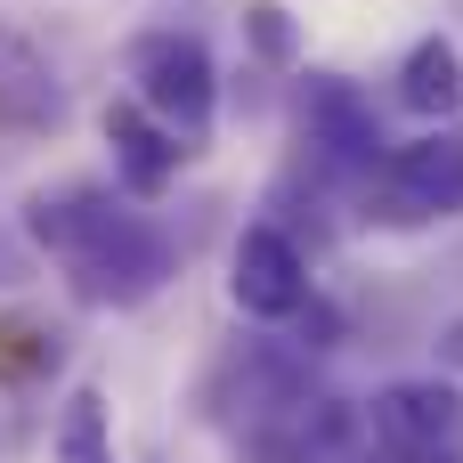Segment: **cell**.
<instances>
[{
  "label": "cell",
  "mask_w": 463,
  "mask_h": 463,
  "mask_svg": "<svg viewBox=\"0 0 463 463\" xmlns=\"http://www.w3.org/2000/svg\"><path fill=\"white\" fill-rule=\"evenodd\" d=\"M57 463H114V431H106V399L73 391L57 415Z\"/></svg>",
  "instance_id": "obj_11"
},
{
  "label": "cell",
  "mask_w": 463,
  "mask_h": 463,
  "mask_svg": "<svg viewBox=\"0 0 463 463\" xmlns=\"http://www.w3.org/2000/svg\"><path fill=\"white\" fill-rule=\"evenodd\" d=\"M130 98L155 114V122H171L179 138H187V155L212 138V114H220V65H212V49H203V33H179V24H155V33H138L130 41Z\"/></svg>",
  "instance_id": "obj_2"
},
{
  "label": "cell",
  "mask_w": 463,
  "mask_h": 463,
  "mask_svg": "<svg viewBox=\"0 0 463 463\" xmlns=\"http://www.w3.org/2000/svg\"><path fill=\"white\" fill-rule=\"evenodd\" d=\"M244 41H252L269 65H293V57H301V33H293V16H285L277 0H252V8H244Z\"/></svg>",
  "instance_id": "obj_12"
},
{
  "label": "cell",
  "mask_w": 463,
  "mask_h": 463,
  "mask_svg": "<svg viewBox=\"0 0 463 463\" xmlns=\"http://www.w3.org/2000/svg\"><path fill=\"white\" fill-rule=\"evenodd\" d=\"M350 439H358V415L326 391H301V399H285V407H269L260 423L236 431L244 463H342Z\"/></svg>",
  "instance_id": "obj_7"
},
{
  "label": "cell",
  "mask_w": 463,
  "mask_h": 463,
  "mask_svg": "<svg viewBox=\"0 0 463 463\" xmlns=\"http://www.w3.org/2000/svg\"><path fill=\"white\" fill-rule=\"evenodd\" d=\"M65 122V81L57 65L0 24V130H57Z\"/></svg>",
  "instance_id": "obj_9"
},
{
  "label": "cell",
  "mask_w": 463,
  "mask_h": 463,
  "mask_svg": "<svg viewBox=\"0 0 463 463\" xmlns=\"http://www.w3.org/2000/svg\"><path fill=\"white\" fill-rule=\"evenodd\" d=\"M301 130H309V146H317L334 171H350V179H374V163L391 155L383 114H374V98H366L350 73H301Z\"/></svg>",
  "instance_id": "obj_5"
},
{
  "label": "cell",
  "mask_w": 463,
  "mask_h": 463,
  "mask_svg": "<svg viewBox=\"0 0 463 463\" xmlns=\"http://www.w3.org/2000/svg\"><path fill=\"white\" fill-rule=\"evenodd\" d=\"M106 146H114V187L122 195H163L171 179H179V163H187V138L171 130V122H155L138 98H114L106 106Z\"/></svg>",
  "instance_id": "obj_8"
},
{
  "label": "cell",
  "mask_w": 463,
  "mask_h": 463,
  "mask_svg": "<svg viewBox=\"0 0 463 463\" xmlns=\"http://www.w3.org/2000/svg\"><path fill=\"white\" fill-rule=\"evenodd\" d=\"M399 106L415 122H456L463 114V49L448 33H423L407 57H399Z\"/></svg>",
  "instance_id": "obj_10"
},
{
  "label": "cell",
  "mask_w": 463,
  "mask_h": 463,
  "mask_svg": "<svg viewBox=\"0 0 463 463\" xmlns=\"http://www.w3.org/2000/svg\"><path fill=\"white\" fill-rule=\"evenodd\" d=\"M366 431H374V456L391 463H463V391L439 374L383 383L366 399Z\"/></svg>",
  "instance_id": "obj_4"
},
{
  "label": "cell",
  "mask_w": 463,
  "mask_h": 463,
  "mask_svg": "<svg viewBox=\"0 0 463 463\" xmlns=\"http://www.w3.org/2000/svg\"><path fill=\"white\" fill-rule=\"evenodd\" d=\"M24 236L65 269L73 301H90V309H138L179 277V244L146 212H130L122 195H106L90 179L41 187L24 203Z\"/></svg>",
  "instance_id": "obj_1"
},
{
  "label": "cell",
  "mask_w": 463,
  "mask_h": 463,
  "mask_svg": "<svg viewBox=\"0 0 463 463\" xmlns=\"http://www.w3.org/2000/svg\"><path fill=\"white\" fill-rule=\"evenodd\" d=\"M439 366H448V374H463V317H448V326H439Z\"/></svg>",
  "instance_id": "obj_13"
},
{
  "label": "cell",
  "mask_w": 463,
  "mask_h": 463,
  "mask_svg": "<svg viewBox=\"0 0 463 463\" xmlns=\"http://www.w3.org/2000/svg\"><path fill=\"white\" fill-rule=\"evenodd\" d=\"M383 463H391V456H383Z\"/></svg>",
  "instance_id": "obj_14"
},
{
  "label": "cell",
  "mask_w": 463,
  "mask_h": 463,
  "mask_svg": "<svg viewBox=\"0 0 463 463\" xmlns=\"http://www.w3.org/2000/svg\"><path fill=\"white\" fill-rule=\"evenodd\" d=\"M228 293H236L244 317L293 326V309L317 293V277H309V252H301L277 220H252V228L236 236V252H228Z\"/></svg>",
  "instance_id": "obj_6"
},
{
  "label": "cell",
  "mask_w": 463,
  "mask_h": 463,
  "mask_svg": "<svg viewBox=\"0 0 463 463\" xmlns=\"http://www.w3.org/2000/svg\"><path fill=\"white\" fill-rule=\"evenodd\" d=\"M366 220L383 228H439L463 220V122H431L423 138L391 146L366 179Z\"/></svg>",
  "instance_id": "obj_3"
}]
</instances>
